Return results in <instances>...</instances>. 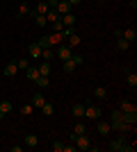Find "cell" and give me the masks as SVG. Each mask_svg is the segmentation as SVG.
Wrapping results in <instances>:
<instances>
[{
	"label": "cell",
	"mask_w": 137,
	"mask_h": 152,
	"mask_svg": "<svg viewBox=\"0 0 137 152\" xmlns=\"http://www.w3.org/2000/svg\"><path fill=\"white\" fill-rule=\"evenodd\" d=\"M110 150H112V152H133L135 148L126 141V136H119V139H114V141L110 143Z\"/></svg>",
	"instance_id": "cell-1"
},
{
	"label": "cell",
	"mask_w": 137,
	"mask_h": 152,
	"mask_svg": "<svg viewBox=\"0 0 137 152\" xmlns=\"http://www.w3.org/2000/svg\"><path fill=\"white\" fill-rule=\"evenodd\" d=\"M73 50L69 48V45H57V50H55V57H59L62 61H66V59H71Z\"/></svg>",
	"instance_id": "cell-2"
},
{
	"label": "cell",
	"mask_w": 137,
	"mask_h": 152,
	"mask_svg": "<svg viewBox=\"0 0 137 152\" xmlns=\"http://www.w3.org/2000/svg\"><path fill=\"white\" fill-rule=\"evenodd\" d=\"M73 141H76V148H78V150H89V145H91V141L87 139L85 134H80V136H73Z\"/></svg>",
	"instance_id": "cell-3"
},
{
	"label": "cell",
	"mask_w": 137,
	"mask_h": 152,
	"mask_svg": "<svg viewBox=\"0 0 137 152\" xmlns=\"http://www.w3.org/2000/svg\"><path fill=\"white\" fill-rule=\"evenodd\" d=\"M85 116L91 118V121H96V118H101V109L96 104H85Z\"/></svg>",
	"instance_id": "cell-4"
},
{
	"label": "cell",
	"mask_w": 137,
	"mask_h": 152,
	"mask_svg": "<svg viewBox=\"0 0 137 152\" xmlns=\"http://www.w3.org/2000/svg\"><path fill=\"white\" fill-rule=\"evenodd\" d=\"M121 121L135 127V125H137V109H133V111H124V116H121Z\"/></svg>",
	"instance_id": "cell-5"
},
{
	"label": "cell",
	"mask_w": 137,
	"mask_h": 152,
	"mask_svg": "<svg viewBox=\"0 0 137 152\" xmlns=\"http://www.w3.org/2000/svg\"><path fill=\"white\" fill-rule=\"evenodd\" d=\"M71 2H66V0H57V7H55V9H57V14L59 16H64V14H71Z\"/></svg>",
	"instance_id": "cell-6"
},
{
	"label": "cell",
	"mask_w": 137,
	"mask_h": 152,
	"mask_svg": "<svg viewBox=\"0 0 137 152\" xmlns=\"http://www.w3.org/2000/svg\"><path fill=\"white\" fill-rule=\"evenodd\" d=\"M48 41H50V45L55 48V45H62L64 37H62V32H53V34H48Z\"/></svg>",
	"instance_id": "cell-7"
},
{
	"label": "cell",
	"mask_w": 137,
	"mask_h": 152,
	"mask_svg": "<svg viewBox=\"0 0 137 152\" xmlns=\"http://www.w3.org/2000/svg\"><path fill=\"white\" fill-rule=\"evenodd\" d=\"M44 102H46L44 93H34V95H32V102H30V104H32L34 109H41V107H44Z\"/></svg>",
	"instance_id": "cell-8"
},
{
	"label": "cell",
	"mask_w": 137,
	"mask_h": 152,
	"mask_svg": "<svg viewBox=\"0 0 137 152\" xmlns=\"http://www.w3.org/2000/svg\"><path fill=\"white\" fill-rule=\"evenodd\" d=\"M27 55H30V57H34V59H41V48H39V43H30Z\"/></svg>",
	"instance_id": "cell-9"
},
{
	"label": "cell",
	"mask_w": 137,
	"mask_h": 152,
	"mask_svg": "<svg viewBox=\"0 0 137 152\" xmlns=\"http://www.w3.org/2000/svg\"><path fill=\"white\" fill-rule=\"evenodd\" d=\"M9 111H12V102H9V100H2V102H0V118H5Z\"/></svg>",
	"instance_id": "cell-10"
},
{
	"label": "cell",
	"mask_w": 137,
	"mask_h": 152,
	"mask_svg": "<svg viewBox=\"0 0 137 152\" xmlns=\"http://www.w3.org/2000/svg\"><path fill=\"white\" fill-rule=\"evenodd\" d=\"M98 134H101V136H107V134H110V129H112V127H110V123H103V121H98Z\"/></svg>",
	"instance_id": "cell-11"
},
{
	"label": "cell",
	"mask_w": 137,
	"mask_h": 152,
	"mask_svg": "<svg viewBox=\"0 0 137 152\" xmlns=\"http://www.w3.org/2000/svg\"><path fill=\"white\" fill-rule=\"evenodd\" d=\"M37 70H39V75H50V61H41L39 66H37Z\"/></svg>",
	"instance_id": "cell-12"
},
{
	"label": "cell",
	"mask_w": 137,
	"mask_h": 152,
	"mask_svg": "<svg viewBox=\"0 0 137 152\" xmlns=\"http://www.w3.org/2000/svg\"><path fill=\"white\" fill-rule=\"evenodd\" d=\"M25 145H27V148H37V145H39L37 134H27V136H25Z\"/></svg>",
	"instance_id": "cell-13"
},
{
	"label": "cell",
	"mask_w": 137,
	"mask_h": 152,
	"mask_svg": "<svg viewBox=\"0 0 137 152\" xmlns=\"http://www.w3.org/2000/svg\"><path fill=\"white\" fill-rule=\"evenodd\" d=\"M121 37H124L126 41H135V37H137V30H135V27H128L126 32H121Z\"/></svg>",
	"instance_id": "cell-14"
},
{
	"label": "cell",
	"mask_w": 137,
	"mask_h": 152,
	"mask_svg": "<svg viewBox=\"0 0 137 152\" xmlns=\"http://www.w3.org/2000/svg\"><path fill=\"white\" fill-rule=\"evenodd\" d=\"M34 84H37L39 89H46V86L50 84V80H48V75H39L37 80H34Z\"/></svg>",
	"instance_id": "cell-15"
},
{
	"label": "cell",
	"mask_w": 137,
	"mask_h": 152,
	"mask_svg": "<svg viewBox=\"0 0 137 152\" xmlns=\"http://www.w3.org/2000/svg\"><path fill=\"white\" fill-rule=\"evenodd\" d=\"M25 75H27V80H37L39 77V70H37V66H27V70H25Z\"/></svg>",
	"instance_id": "cell-16"
},
{
	"label": "cell",
	"mask_w": 137,
	"mask_h": 152,
	"mask_svg": "<svg viewBox=\"0 0 137 152\" xmlns=\"http://www.w3.org/2000/svg\"><path fill=\"white\" fill-rule=\"evenodd\" d=\"M41 59H46V61L55 59V50H53V48H44V50H41Z\"/></svg>",
	"instance_id": "cell-17"
},
{
	"label": "cell",
	"mask_w": 137,
	"mask_h": 152,
	"mask_svg": "<svg viewBox=\"0 0 137 152\" xmlns=\"http://www.w3.org/2000/svg\"><path fill=\"white\" fill-rule=\"evenodd\" d=\"M64 25H76V14H64V16H59Z\"/></svg>",
	"instance_id": "cell-18"
},
{
	"label": "cell",
	"mask_w": 137,
	"mask_h": 152,
	"mask_svg": "<svg viewBox=\"0 0 137 152\" xmlns=\"http://www.w3.org/2000/svg\"><path fill=\"white\" fill-rule=\"evenodd\" d=\"M71 114L76 116V118H82V116H85V104H76V107L71 109Z\"/></svg>",
	"instance_id": "cell-19"
},
{
	"label": "cell",
	"mask_w": 137,
	"mask_h": 152,
	"mask_svg": "<svg viewBox=\"0 0 137 152\" xmlns=\"http://www.w3.org/2000/svg\"><path fill=\"white\" fill-rule=\"evenodd\" d=\"M46 20H48V23H55V20H59L57 9H48V14H46Z\"/></svg>",
	"instance_id": "cell-20"
},
{
	"label": "cell",
	"mask_w": 137,
	"mask_h": 152,
	"mask_svg": "<svg viewBox=\"0 0 137 152\" xmlns=\"http://www.w3.org/2000/svg\"><path fill=\"white\" fill-rule=\"evenodd\" d=\"M16 73H19V68H16V64H7V68H5V75L7 77H14V75H16Z\"/></svg>",
	"instance_id": "cell-21"
},
{
	"label": "cell",
	"mask_w": 137,
	"mask_h": 152,
	"mask_svg": "<svg viewBox=\"0 0 137 152\" xmlns=\"http://www.w3.org/2000/svg\"><path fill=\"white\" fill-rule=\"evenodd\" d=\"M14 64H16V68H19V70H27V66H30V61H27L25 57L16 59V61H14Z\"/></svg>",
	"instance_id": "cell-22"
},
{
	"label": "cell",
	"mask_w": 137,
	"mask_h": 152,
	"mask_svg": "<svg viewBox=\"0 0 137 152\" xmlns=\"http://www.w3.org/2000/svg\"><path fill=\"white\" fill-rule=\"evenodd\" d=\"M48 9H50V7H48V2H46V0H41V2H39V7H37V14L46 16V14H48Z\"/></svg>",
	"instance_id": "cell-23"
},
{
	"label": "cell",
	"mask_w": 137,
	"mask_h": 152,
	"mask_svg": "<svg viewBox=\"0 0 137 152\" xmlns=\"http://www.w3.org/2000/svg\"><path fill=\"white\" fill-rule=\"evenodd\" d=\"M94 95H96L98 100H105V98H107V91H105L103 86H96V89H94Z\"/></svg>",
	"instance_id": "cell-24"
},
{
	"label": "cell",
	"mask_w": 137,
	"mask_h": 152,
	"mask_svg": "<svg viewBox=\"0 0 137 152\" xmlns=\"http://www.w3.org/2000/svg\"><path fill=\"white\" fill-rule=\"evenodd\" d=\"M41 111H44V116H53V114H55V107H53L50 102H44V107H41Z\"/></svg>",
	"instance_id": "cell-25"
},
{
	"label": "cell",
	"mask_w": 137,
	"mask_h": 152,
	"mask_svg": "<svg viewBox=\"0 0 137 152\" xmlns=\"http://www.w3.org/2000/svg\"><path fill=\"white\" fill-rule=\"evenodd\" d=\"M128 45H130V41H126L124 37L117 39V48H119V50H128Z\"/></svg>",
	"instance_id": "cell-26"
},
{
	"label": "cell",
	"mask_w": 137,
	"mask_h": 152,
	"mask_svg": "<svg viewBox=\"0 0 137 152\" xmlns=\"http://www.w3.org/2000/svg\"><path fill=\"white\" fill-rule=\"evenodd\" d=\"M30 12H32V9H30V5H27V2H23V5L19 7V16H21V18H23V16H27Z\"/></svg>",
	"instance_id": "cell-27"
},
{
	"label": "cell",
	"mask_w": 137,
	"mask_h": 152,
	"mask_svg": "<svg viewBox=\"0 0 137 152\" xmlns=\"http://www.w3.org/2000/svg\"><path fill=\"white\" fill-rule=\"evenodd\" d=\"M34 23H37V27H46V25H48L46 16H41V14H37V16H34Z\"/></svg>",
	"instance_id": "cell-28"
},
{
	"label": "cell",
	"mask_w": 137,
	"mask_h": 152,
	"mask_svg": "<svg viewBox=\"0 0 137 152\" xmlns=\"http://www.w3.org/2000/svg\"><path fill=\"white\" fill-rule=\"evenodd\" d=\"M126 82H128V86L135 89V86H137V75H135V73H128V75H126Z\"/></svg>",
	"instance_id": "cell-29"
},
{
	"label": "cell",
	"mask_w": 137,
	"mask_h": 152,
	"mask_svg": "<svg viewBox=\"0 0 137 152\" xmlns=\"http://www.w3.org/2000/svg\"><path fill=\"white\" fill-rule=\"evenodd\" d=\"M119 109H121V111H133V109H137V107H135V104H133V102L124 100V102H121V104H119Z\"/></svg>",
	"instance_id": "cell-30"
},
{
	"label": "cell",
	"mask_w": 137,
	"mask_h": 152,
	"mask_svg": "<svg viewBox=\"0 0 137 152\" xmlns=\"http://www.w3.org/2000/svg\"><path fill=\"white\" fill-rule=\"evenodd\" d=\"M76 45H80V37H78V34H71V37H69V48L73 50Z\"/></svg>",
	"instance_id": "cell-31"
},
{
	"label": "cell",
	"mask_w": 137,
	"mask_h": 152,
	"mask_svg": "<svg viewBox=\"0 0 137 152\" xmlns=\"http://www.w3.org/2000/svg\"><path fill=\"white\" fill-rule=\"evenodd\" d=\"M76 68H78V66L73 64V59H66V61H64V70H66V73H73Z\"/></svg>",
	"instance_id": "cell-32"
},
{
	"label": "cell",
	"mask_w": 137,
	"mask_h": 152,
	"mask_svg": "<svg viewBox=\"0 0 137 152\" xmlns=\"http://www.w3.org/2000/svg\"><path fill=\"white\" fill-rule=\"evenodd\" d=\"M37 43H39V48H41V50H44V48H53V45H50V41H48V37H41L39 41H37Z\"/></svg>",
	"instance_id": "cell-33"
},
{
	"label": "cell",
	"mask_w": 137,
	"mask_h": 152,
	"mask_svg": "<svg viewBox=\"0 0 137 152\" xmlns=\"http://www.w3.org/2000/svg\"><path fill=\"white\" fill-rule=\"evenodd\" d=\"M85 129H87V127L82 125V123H78V125H76V129H73V136H80V134H85Z\"/></svg>",
	"instance_id": "cell-34"
},
{
	"label": "cell",
	"mask_w": 137,
	"mask_h": 152,
	"mask_svg": "<svg viewBox=\"0 0 137 152\" xmlns=\"http://www.w3.org/2000/svg\"><path fill=\"white\" fill-rule=\"evenodd\" d=\"M50 27H53V32H62V27H64L62 18H59V20H55V23H50Z\"/></svg>",
	"instance_id": "cell-35"
},
{
	"label": "cell",
	"mask_w": 137,
	"mask_h": 152,
	"mask_svg": "<svg viewBox=\"0 0 137 152\" xmlns=\"http://www.w3.org/2000/svg\"><path fill=\"white\" fill-rule=\"evenodd\" d=\"M32 111H34V107H32V104H23V109H21V114H25V116H30Z\"/></svg>",
	"instance_id": "cell-36"
},
{
	"label": "cell",
	"mask_w": 137,
	"mask_h": 152,
	"mask_svg": "<svg viewBox=\"0 0 137 152\" xmlns=\"http://www.w3.org/2000/svg\"><path fill=\"white\" fill-rule=\"evenodd\" d=\"M71 59H73V64H76V66H82V64H85V59L80 57V55H71Z\"/></svg>",
	"instance_id": "cell-37"
},
{
	"label": "cell",
	"mask_w": 137,
	"mask_h": 152,
	"mask_svg": "<svg viewBox=\"0 0 137 152\" xmlns=\"http://www.w3.org/2000/svg\"><path fill=\"white\" fill-rule=\"evenodd\" d=\"M53 150H55V152H62V150H64V143L55 141V143H53Z\"/></svg>",
	"instance_id": "cell-38"
},
{
	"label": "cell",
	"mask_w": 137,
	"mask_h": 152,
	"mask_svg": "<svg viewBox=\"0 0 137 152\" xmlns=\"http://www.w3.org/2000/svg\"><path fill=\"white\" fill-rule=\"evenodd\" d=\"M62 152H78V148H76V145H64Z\"/></svg>",
	"instance_id": "cell-39"
},
{
	"label": "cell",
	"mask_w": 137,
	"mask_h": 152,
	"mask_svg": "<svg viewBox=\"0 0 137 152\" xmlns=\"http://www.w3.org/2000/svg\"><path fill=\"white\" fill-rule=\"evenodd\" d=\"M9 150H12V152H23V148H21V145H12Z\"/></svg>",
	"instance_id": "cell-40"
},
{
	"label": "cell",
	"mask_w": 137,
	"mask_h": 152,
	"mask_svg": "<svg viewBox=\"0 0 137 152\" xmlns=\"http://www.w3.org/2000/svg\"><path fill=\"white\" fill-rule=\"evenodd\" d=\"M66 2H71V5H78L80 0H66Z\"/></svg>",
	"instance_id": "cell-41"
}]
</instances>
